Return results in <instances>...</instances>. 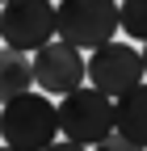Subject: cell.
<instances>
[{
    "label": "cell",
    "instance_id": "5bb4252c",
    "mask_svg": "<svg viewBox=\"0 0 147 151\" xmlns=\"http://www.w3.org/2000/svg\"><path fill=\"white\" fill-rule=\"evenodd\" d=\"M0 4H9V0H0Z\"/></svg>",
    "mask_w": 147,
    "mask_h": 151
},
{
    "label": "cell",
    "instance_id": "ba28073f",
    "mask_svg": "<svg viewBox=\"0 0 147 151\" xmlns=\"http://www.w3.org/2000/svg\"><path fill=\"white\" fill-rule=\"evenodd\" d=\"M118 134L147 147V84H139L126 97H118Z\"/></svg>",
    "mask_w": 147,
    "mask_h": 151
},
{
    "label": "cell",
    "instance_id": "4fadbf2b",
    "mask_svg": "<svg viewBox=\"0 0 147 151\" xmlns=\"http://www.w3.org/2000/svg\"><path fill=\"white\" fill-rule=\"evenodd\" d=\"M143 67H147V42H143Z\"/></svg>",
    "mask_w": 147,
    "mask_h": 151
},
{
    "label": "cell",
    "instance_id": "9c48e42d",
    "mask_svg": "<svg viewBox=\"0 0 147 151\" xmlns=\"http://www.w3.org/2000/svg\"><path fill=\"white\" fill-rule=\"evenodd\" d=\"M118 21H122V34L126 38L147 42V0H122V4H118Z\"/></svg>",
    "mask_w": 147,
    "mask_h": 151
},
{
    "label": "cell",
    "instance_id": "7c38bea8",
    "mask_svg": "<svg viewBox=\"0 0 147 151\" xmlns=\"http://www.w3.org/2000/svg\"><path fill=\"white\" fill-rule=\"evenodd\" d=\"M0 151H17V147H9V143H0Z\"/></svg>",
    "mask_w": 147,
    "mask_h": 151
},
{
    "label": "cell",
    "instance_id": "3957f363",
    "mask_svg": "<svg viewBox=\"0 0 147 151\" xmlns=\"http://www.w3.org/2000/svg\"><path fill=\"white\" fill-rule=\"evenodd\" d=\"M122 29L118 0H59V38L93 55Z\"/></svg>",
    "mask_w": 147,
    "mask_h": 151
},
{
    "label": "cell",
    "instance_id": "7a4b0ae2",
    "mask_svg": "<svg viewBox=\"0 0 147 151\" xmlns=\"http://www.w3.org/2000/svg\"><path fill=\"white\" fill-rule=\"evenodd\" d=\"M59 126H63V139L71 143H84V147H97L109 134H118V101L105 97L101 88L93 84H80L76 92H67L59 101Z\"/></svg>",
    "mask_w": 147,
    "mask_h": 151
},
{
    "label": "cell",
    "instance_id": "6da1fadb",
    "mask_svg": "<svg viewBox=\"0 0 147 151\" xmlns=\"http://www.w3.org/2000/svg\"><path fill=\"white\" fill-rule=\"evenodd\" d=\"M0 134L17 151H46L50 143H59V105L46 92H25V97L9 101L0 109Z\"/></svg>",
    "mask_w": 147,
    "mask_h": 151
},
{
    "label": "cell",
    "instance_id": "8992f818",
    "mask_svg": "<svg viewBox=\"0 0 147 151\" xmlns=\"http://www.w3.org/2000/svg\"><path fill=\"white\" fill-rule=\"evenodd\" d=\"M34 76H38V88L46 97H67V92H76L84 80H88V63H84V50L63 42V38H55L46 42L42 50H34Z\"/></svg>",
    "mask_w": 147,
    "mask_h": 151
},
{
    "label": "cell",
    "instance_id": "2e32d148",
    "mask_svg": "<svg viewBox=\"0 0 147 151\" xmlns=\"http://www.w3.org/2000/svg\"><path fill=\"white\" fill-rule=\"evenodd\" d=\"M0 143H4V134H0Z\"/></svg>",
    "mask_w": 147,
    "mask_h": 151
},
{
    "label": "cell",
    "instance_id": "52a82bcc",
    "mask_svg": "<svg viewBox=\"0 0 147 151\" xmlns=\"http://www.w3.org/2000/svg\"><path fill=\"white\" fill-rule=\"evenodd\" d=\"M38 76H34V59H25V50L0 46V105H9L17 97L34 92Z\"/></svg>",
    "mask_w": 147,
    "mask_h": 151
},
{
    "label": "cell",
    "instance_id": "9a60e30c",
    "mask_svg": "<svg viewBox=\"0 0 147 151\" xmlns=\"http://www.w3.org/2000/svg\"><path fill=\"white\" fill-rule=\"evenodd\" d=\"M0 42H4V34H0Z\"/></svg>",
    "mask_w": 147,
    "mask_h": 151
},
{
    "label": "cell",
    "instance_id": "5b68a950",
    "mask_svg": "<svg viewBox=\"0 0 147 151\" xmlns=\"http://www.w3.org/2000/svg\"><path fill=\"white\" fill-rule=\"evenodd\" d=\"M143 76H147L143 50H135L130 42H105V46H97L88 55V84L101 88L105 97H114V101L126 97L130 88H139Z\"/></svg>",
    "mask_w": 147,
    "mask_h": 151
},
{
    "label": "cell",
    "instance_id": "30bf717a",
    "mask_svg": "<svg viewBox=\"0 0 147 151\" xmlns=\"http://www.w3.org/2000/svg\"><path fill=\"white\" fill-rule=\"evenodd\" d=\"M93 151H147V147H139V143H130V139H122V134H109V139L97 143Z\"/></svg>",
    "mask_w": 147,
    "mask_h": 151
},
{
    "label": "cell",
    "instance_id": "8fae6325",
    "mask_svg": "<svg viewBox=\"0 0 147 151\" xmlns=\"http://www.w3.org/2000/svg\"><path fill=\"white\" fill-rule=\"evenodd\" d=\"M46 151H88L84 143H71V139H63V143H50Z\"/></svg>",
    "mask_w": 147,
    "mask_h": 151
},
{
    "label": "cell",
    "instance_id": "277c9868",
    "mask_svg": "<svg viewBox=\"0 0 147 151\" xmlns=\"http://www.w3.org/2000/svg\"><path fill=\"white\" fill-rule=\"evenodd\" d=\"M0 34H4V46L13 50H42L46 42L59 38V4L50 0H9L0 9Z\"/></svg>",
    "mask_w": 147,
    "mask_h": 151
}]
</instances>
